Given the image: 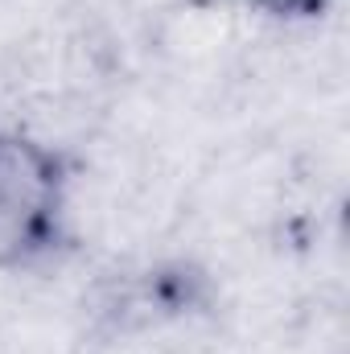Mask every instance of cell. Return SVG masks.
<instances>
[{
    "instance_id": "obj_1",
    "label": "cell",
    "mask_w": 350,
    "mask_h": 354,
    "mask_svg": "<svg viewBox=\"0 0 350 354\" xmlns=\"http://www.w3.org/2000/svg\"><path fill=\"white\" fill-rule=\"evenodd\" d=\"M71 165L58 149L0 132V272H21L66 248Z\"/></svg>"
},
{
    "instance_id": "obj_2",
    "label": "cell",
    "mask_w": 350,
    "mask_h": 354,
    "mask_svg": "<svg viewBox=\"0 0 350 354\" xmlns=\"http://www.w3.org/2000/svg\"><path fill=\"white\" fill-rule=\"evenodd\" d=\"M210 276L194 264H165L149 268L140 276H120V284L107 288L99 301V313L111 322V330L153 326L165 317H185L194 309L210 305Z\"/></svg>"
},
{
    "instance_id": "obj_3",
    "label": "cell",
    "mask_w": 350,
    "mask_h": 354,
    "mask_svg": "<svg viewBox=\"0 0 350 354\" xmlns=\"http://www.w3.org/2000/svg\"><path fill=\"white\" fill-rule=\"evenodd\" d=\"M194 8H235V12H256L272 21H317L326 17L330 0H185Z\"/></svg>"
}]
</instances>
